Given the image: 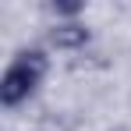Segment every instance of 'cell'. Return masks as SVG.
Listing matches in <instances>:
<instances>
[{
    "mask_svg": "<svg viewBox=\"0 0 131 131\" xmlns=\"http://www.w3.org/2000/svg\"><path fill=\"white\" fill-rule=\"evenodd\" d=\"M85 39H89V28H82V25H57L53 28V43L64 46V50L85 46Z\"/></svg>",
    "mask_w": 131,
    "mask_h": 131,
    "instance_id": "2",
    "label": "cell"
},
{
    "mask_svg": "<svg viewBox=\"0 0 131 131\" xmlns=\"http://www.w3.org/2000/svg\"><path fill=\"white\" fill-rule=\"evenodd\" d=\"M53 11H57V14H78L82 4H78V0H60V4H53Z\"/></svg>",
    "mask_w": 131,
    "mask_h": 131,
    "instance_id": "3",
    "label": "cell"
},
{
    "mask_svg": "<svg viewBox=\"0 0 131 131\" xmlns=\"http://www.w3.org/2000/svg\"><path fill=\"white\" fill-rule=\"evenodd\" d=\"M46 74V57L39 50H25L14 57V64L7 67L4 82H0V103L4 106H18L21 99L32 96V89L39 85V78Z\"/></svg>",
    "mask_w": 131,
    "mask_h": 131,
    "instance_id": "1",
    "label": "cell"
}]
</instances>
